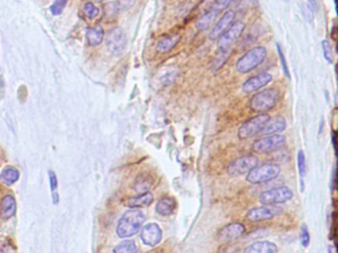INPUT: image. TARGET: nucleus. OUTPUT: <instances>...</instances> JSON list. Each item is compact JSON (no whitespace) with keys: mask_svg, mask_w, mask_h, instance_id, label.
Instances as JSON below:
<instances>
[{"mask_svg":"<svg viewBox=\"0 0 338 253\" xmlns=\"http://www.w3.org/2000/svg\"><path fill=\"white\" fill-rule=\"evenodd\" d=\"M99 13L98 8L91 2L85 3L84 6V14L88 19H94Z\"/></svg>","mask_w":338,"mask_h":253,"instance_id":"7c9ffc66","label":"nucleus"},{"mask_svg":"<svg viewBox=\"0 0 338 253\" xmlns=\"http://www.w3.org/2000/svg\"><path fill=\"white\" fill-rule=\"evenodd\" d=\"M145 221L146 216L142 211L138 209L127 211L118 222L116 230L118 237L126 239L135 236L140 231Z\"/></svg>","mask_w":338,"mask_h":253,"instance_id":"f257e3e1","label":"nucleus"},{"mask_svg":"<svg viewBox=\"0 0 338 253\" xmlns=\"http://www.w3.org/2000/svg\"><path fill=\"white\" fill-rule=\"evenodd\" d=\"M329 253H332V251H331V249H329Z\"/></svg>","mask_w":338,"mask_h":253,"instance_id":"58836bf2","label":"nucleus"},{"mask_svg":"<svg viewBox=\"0 0 338 253\" xmlns=\"http://www.w3.org/2000/svg\"><path fill=\"white\" fill-rule=\"evenodd\" d=\"M232 3V0H216L212 5H211V9H213L214 11H216L218 14L221 13L222 11H224L225 9H227L230 4Z\"/></svg>","mask_w":338,"mask_h":253,"instance_id":"2f4dec72","label":"nucleus"},{"mask_svg":"<svg viewBox=\"0 0 338 253\" xmlns=\"http://www.w3.org/2000/svg\"><path fill=\"white\" fill-rule=\"evenodd\" d=\"M243 253H278V247L271 242H257L244 250Z\"/></svg>","mask_w":338,"mask_h":253,"instance_id":"a211bd4d","label":"nucleus"},{"mask_svg":"<svg viewBox=\"0 0 338 253\" xmlns=\"http://www.w3.org/2000/svg\"><path fill=\"white\" fill-rule=\"evenodd\" d=\"M245 233V226L241 223H231L221 228L217 234L221 242H233L238 240Z\"/></svg>","mask_w":338,"mask_h":253,"instance_id":"ddd939ff","label":"nucleus"},{"mask_svg":"<svg viewBox=\"0 0 338 253\" xmlns=\"http://www.w3.org/2000/svg\"><path fill=\"white\" fill-rule=\"evenodd\" d=\"M253 1H254V2H257V1H258V0H253Z\"/></svg>","mask_w":338,"mask_h":253,"instance_id":"ea45409f","label":"nucleus"},{"mask_svg":"<svg viewBox=\"0 0 338 253\" xmlns=\"http://www.w3.org/2000/svg\"><path fill=\"white\" fill-rule=\"evenodd\" d=\"M280 173L281 168L279 166L273 164H266L260 167L257 166L253 169H251L246 176V180L253 185L263 184L276 179L280 175Z\"/></svg>","mask_w":338,"mask_h":253,"instance_id":"20e7f679","label":"nucleus"},{"mask_svg":"<svg viewBox=\"0 0 338 253\" xmlns=\"http://www.w3.org/2000/svg\"><path fill=\"white\" fill-rule=\"evenodd\" d=\"M106 47L111 54L120 56L127 47V37L124 30L120 27L111 29L106 36Z\"/></svg>","mask_w":338,"mask_h":253,"instance_id":"6e6552de","label":"nucleus"},{"mask_svg":"<svg viewBox=\"0 0 338 253\" xmlns=\"http://www.w3.org/2000/svg\"><path fill=\"white\" fill-rule=\"evenodd\" d=\"M297 162H298L299 173L302 177H304L307 174V162H306V156H305L304 151H302V150L299 151Z\"/></svg>","mask_w":338,"mask_h":253,"instance_id":"cd10ccee","label":"nucleus"},{"mask_svg":"<svg viewBox=\"0 0 338 253\" xmlns=\"http://www.w3.org/2000/svg\"><path fill=\"white\" fill-rule=\"evenodd\" d=\"M176 76H177V74L176 73H171V74H167L162 80H161V82H162V84L164 85V86H168V85L171 84L174 81H175V79H176Z\"/></svg>","mask_w":338,"mask_h":253,"instance_id":"c9c22d12","label":"nucleus"},{"mask_svg":"<svg viewBox=\"0 0 338 253\" xmlns=\"http://www.w3.org/2000/svg\"><path fill=\"white\" fill-rule=\"evenodd\" d=\"M282 212V209L277 206H264L257 207L249 210L246 214L247 220L250 222H263L273 219L275 216L279 215Z\"/></svg>","mask_w":338,"mask_h":253,"instance_id":"f8f14e48","label":"nucleus"},{"mask_svg":"<svg viewBox=\"0 0 338 253\" xmlns=\"http://www.w3.org/2000/svg\"><path fill=\"white\" fill-rule=\"evenodd\" d=\"M85 38L89 46L91 47L98 46L99 44L102 43L103 38H104V32H103L102 27L100 25H95L91 28H88L86 30Z\"/></svg>","mask_w":338,"mask_h":253,"instance_id":"6ab92c4d","label":"nucleus"},{"mask_svg":"<svg viewBox=\"0 0 338 253\" xmlns=\"http://www.w3.org/2000/svg\"><path fill=\"white\" fill-rule=\"evenodd\" d=\"M273 78L269 73H261L259 75H256L249 80H247L243 84H242V91L246 94L252 93L262 87L269 84L272 82Z\"/></svg>","mask_w":338,"mask_h":253,"instance_id":"2eb2a0df","label":"nucleus"},{"mask_svg":"<svg viewBox=\"0 0 338 253\" xmlns=\"http://www.w3.org/2000/svg\"><path fill=\"white\" fill-rule=\"evenodd\" d=\"M293 196L294 193L289 187L281 186L263 192L259 196V202L265 206H273L278 204H284L292 200Z\"/></svg>","mask_w":338,"mask_h":253,"instance_id":"39448f33","label":"nucleus"},{"mask_svg":"<svg viewBox=\"0 0 338 253\" xmlns=\"http://www.w3.org/2000/svg\"><path fill=\"white\" fill-rule=\"evenodd\" d=\"M266 57L267 50L265 47H255L237 61L235 69L239 74H248L262 65Z\"/></svg>","mask_w":338,"mask_h":253,"instance_id":"7ed1b4c3","label":"nucleus"},{"mask_svg":"<svg viewBox=\"0 0 338 253\" xmlns=\"http://www.w3.org/2000/svg\"><path fill=\"white\" fill-rule=\"evenodd\" d=\"M179 40H180V36L177 35V34L164 37L158 42L156 49L161 54L169 53L178 44Z\"/></svg>","mask_w":338,"mask_h":253,"instance_id":"412c9836","label":"nucleus"},{"mask_svg":"<svg viewBox=\"0 0 338 253\" xmlns=\"http://www.w3.org/2000/svg\"><path fill=\"white\" fill-rule=\"evenodd\" d=\"M310 6L313 8V10H319V2L318 0H308Z\"/></svg>","mask_w":338,"mask_h":253,"instance_id":"e433bc0d","label":"nucleus"},{"mask_svg":"<svg viewBox=\"0 0 338 253\" xmlns=\"http://www.w3.org/2000/svg\"><path fill=\"white\" fill-rule=\"evenodd\" d=\"M176 203L173 198L164 197L161 198L156 205V212L161 216H169L173 213Z\"/></svg>","mask_w":338,"mask_h":253,"instance_id":"4be33fe9","label":"nucleus"},{"mask_svg":"<svg viewBox=\"0 0 338 253\" xmlns=\"http://www.w3.org/2000/svg\"><path fill=\"white\" fill-rule=\"evenodd\" d=\"M140 238L145 246L153 248L161 243L163 238V232L159 225L155 223H150L141 230Z\"/></svg>","mask_w":338,"mask_h":253,"instance_id":"9b49d317","label":"nucleus"},{"mask_svg":"<svg viewBox=\"0 0 338 253\" xmlns=\"http://www.w3.org/2000/svg\"><path fill=\"white\" fill-rule=\"evenodd\" d=\"M67 3H68V0H55L54 3L52 4L51 8H50V9H51V12H52L54 15H59V14H61V13L64 11V9H65Z\"/></svg>","mask_w":338,"mask_h":253,"instance_id":"473e14b6","label":"nucleus"},{"mask_svg":"<svg viewBox=\"0 0 338 253\" xmlns=\"http://www.w3.org/2000/svg\"><path fill=\"white\" fill-rule=\"evenodd\" d=\"M16 213V201L11 195L5 196L0 205V216L3 219H10Z\"/></svg>","mask_w":338,"mask_h":253,"instance_id":"aec40b11","label":"nucleus"},{"mask_svg":"<svg viewBox=\"0 0 338 253\" xmlns=\"http://www.w3.org/2000/svg\"><path fill=\"white\" fill-rule=\"evenodd\" d=\"M229 55H230V50L229 51H220L219 50V54L216 56V58L212 62L211 70L214 73L217 72L218 70H220L223 67V65L225 64V62L228 60Z\"/></svg>","mask_w":338,"mask_h":253,"instance_id":"a878e982","label":"nucleus"},{"mask_svg":"<svg viewBox=\"0 0 338 253\" xmlns=\"http://www.w3.org/2000/svg\"><path fill=\"white\" fill-rule=\"evenodd\" d=\"M322 47H323V52L326 61L329 64H334V53H333V48L332 45L330 44L329 41L325 40L322 42Z\"/></svg>","mask_w":338,"mask_h":253,"instance_id":"c85d7f7f","label":"nucleus"},{"mask_svg":"<svg viewBox=\"0 0 338 253\" xmlns=\"http://www.w3.org/2000/svg\"><path fill=\"white\" fill-rule=\"evenodd\" d=\"M271 117L268 114H259L244 122L238 130V138L240 140L250 139L263 130Z\"/></svg>","mask_w":338,"mask_h":253,"instance_id":"423d86ee","label":"nucleus"},{"mask_svg":"<svg viewBox=\"0 0 338 253\" xmlns=\"http://www.w3.org/2000/svg\"><path fill=\"white\" fill-rule=\"evenodd\" d=\"M277 46V51H278V54H279V58H280V62H281V66H282V69H283V72L285 74V76L287 77V79H291V74H290V71H289V66L287 64V61H286V57L284 55V52L281 48V46L279 44H276Z\"/></svg>","mask_w":338,"mask_h":253,"instance_id":"c756f323","label":"nucleus"},{"mask_svg":"<svg viewBox=\"0 0 338 253\" xmlns=\"http://www.w3.org/2000/svg\"><path fill=\"white\" fill-rule=\"evenodd\" d=\"M0 179L8 186L13 185L19 179V171L12 167H7L1 171Z\"/></svg>","mask_w":338,"mask_h":253,"instance_id":"b1692460","label":"nucleus"},{"mask_svg":"<svg viewBox=\"0 0 338 253\" xmlns=\"http://www.w3.org/2000/svg\"><path fill=\"white\" fill-rule=\"evenodd\" d=\"M235 17H236V14L234 11L232 10L226 11L223 14V16L219 19V21L215 24L213 29L211 30L209 34V39L212 41L218 40L232 25V23L235 20Z\"/></svg>","mask_w":338,"mask_h":253,"instance_id":"4468645a","label":"nucleus"},{"mask_svg":"<svg viewBox=\"0 0 338 253\" xmlns=\"http://www.w3.org/2000/svg\"><path fill=\"white\" fill-rule=\"evenodd\" d=\"M218 15V13L216 11H214L213 9L209 8L203 15L200 16V18L197 20L195 26L196 29L198 31H206L207 29H209V27L211 26V24L213 23L214 19L216 18V16Z\"/></svg>","mask_w":338,"mask_h":253,"instance_id":"5701e85b","label":"nucleus"},{"mask_svg":"<svg viewBox=\"0 0 338 253\" xmlns=\"http://www.w3.org/2000/svg\"><path fill=\"white\" fill-rule=\"evenodd\" d=\"M259 161L254 156H244L236 159L227 167V173L230 176H240L248 173L251 169L257 167Z\"/></svg>","mask_w":338,"mask_h":253,"instance_id":"9d476101","label":"nucleus"},{"mask_svg":"<svg viewBox=\"0 0 338 253\" xmlns=\"http://www.w3.org/2000/svg\"><path fill=\"white\" fill-rule=\"evenodd\" d=\"M245 30V24L242 21H235L229 29L219 38L218 49L220 51H229L231 47L238 41Z\"/></svg>","mask_w":338,"mask_h":253,"instance_id":"1a4fd4ad","label":"nucleus"},{"mask_svg":"<svg viewBox=\"0 0 338 253\" xmlns=\"http://www.w3.org/2000/svg\"><path fill=\"white\" fill-rule=\"evenodd\" d=\"M287 127V122L285 118L278 116L274 119H270L269 122L265 125L263 130L260 132L261 135L268 136V135H277L278 133L283 132Z\"/></svg>","mask_w":338,"mask_h":253,"instance_id":"dca6fc26","label":"nucleus"},{"mask_svg":"<svg viewBox=\"0 0 338 253\" xmlns=\"http://www.w3.org/2000/svg\"><path fill=\"white\" fill-rule=\"evenodd\" d=\"M154 202V195L147 191L144 193H141L138 196L129 198L126 202V205L130 208H144L149 207Z\"/></svg>","mask_w":338,"mask_h":253,"instance_id":"f3484780","label":"nucleus"},{"mask_svg":"<svg viewBox=\"0 0 338 253\" xmlns=\"http://www.w3.org/2000/svg\"><path fill=\"white\" fill-rule=\"evenodd\" d=\"M310 241H311V238H310V233H309L308 227H307V225L304 224L301 228V242H302L303 247L308 248L309 245H310Z\"/></svg>","mask_w":338,"mask_h":253,"instance_id":"f704fd0d","label":"nucleus"},{"mask_svg":"<svg viewBox=\"0 0 338 253\" xmlns=\"http://www.w3.org/2000/svg\"><path fill=\"white\" fill-rule=\"evenodd\" d=\"M136 2H137V0H116L112 4L113 12L114 13L125 12V11L129 10L130 8H132L135 5Z\"/></svg>","mask_w":338,"mask_h":253,"instance_id":"bb28decb","label":"nucleus"},{"mask_svg":"<svg viewBox=\"0 0 338 253\" xmlns=\"http://www.w3.org/2000/svg\"><path fill=\"white\" fill-rule=\"evenodd\" d=\"M49 179H50V187H51V190L54 196V204H57L56 198L58 200V196H56V190L58 189V179H57L56 174L53 171L49 172Z\"/></svg>","mask_w":338,"mask_h":253,"instance_id":"72a5a7b5","label":"nucleus"},{"mask_svg":"<svg viewBox=\"0 0 338 253\" xmlns=\"http://www.w3.org/2000/svg\"><path fill=\"white\" fill-rule=\"evenodd\" d=\"M286 144V137L283 135H270L257 140L252 146L253 151L259 154H271L281 150Z\"/></svg>","mask_w":338,"mask_h":253,"instance_id":"0eeeda50","label":"nucleus"},{"mask_svg":"<svg viewBox=\"0 0 338 253\" xmlns=\"http://www.w3.org/2000/svg\"><path fill=\"white\" fill-rule=\"evenodd\" d=\"M138 247L133 241H124L116 246L113 253H137Z\"/></svg>","mask_w":338,"mask_h":253,"instance_id":"393cba45","label":"nucleus"},{"mask_svg":"<svg viewBox=\"0 0 338 253\" xmlns=\"http://www.w3.org/2000/svg\"><path fill=\"white\" fill-rule=\"evenodd\" d=\"M95 1H97V2H102V1H104V0H95Z\"/></svg>","mask_w":338,"mask_h":253,"instance_id":"4c0bfd02","label":"nucleus"},{"mask_svg":"<svg viewBox=\"0 0 338 253\" xmlns=\"http://www.w3.org/2000/svg\"><path fill=\"white\" fill-rule=\"evenodd\" d=\"M280 97V93L275 88H268L265 89L257 94L253 95V97L249 101L250 109L260 114H265L266 112L272 110Z\"/></svg>","mask_w":338,"mask_h":253,"instance_id":"f03ea898","label":"nucleus"}]
</instances>
